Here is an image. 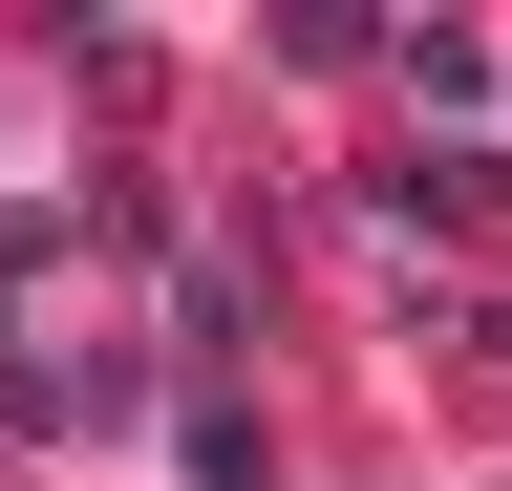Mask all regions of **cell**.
<instances>
[]
</instances>
